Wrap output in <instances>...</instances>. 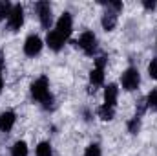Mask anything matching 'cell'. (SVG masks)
<instances>
[{"instance_id":"277c9868","label":"cell","mask_w":157,"mask_h":156,"mask_svg":"<svg viewBox=\"0 0 157 156\" xmlns=\"http://www.w3.org/2000/svg\"><path fill=\"white\" fill-rule=\"evenodd\" d=\"M75 44H77L86 55H93L97 51V37H95L93 31H82Z\"/></svg>"},{"instance_id":"e0dca14e","label":"cell","mask_w":157,"mask_h":156,"mask_svg":"<svg viewBox=\"0 0 157 156\" xmlns=\"http://www.w3.org/2000/svg\"><path fill=\"white\" fill-rule=\"evenodd\" d=\"M139 130H141V117L135 116L128 121V132H130V134H137Z\"/></svg>"},{"instance_id":"52a82bcc","label":"cell","mask_w":157,"mask_h":156,"mask_svg":"<svg viewBox=\"0 0 157 156\" xmlns=\"http://www.w3.org/2000/svg\"><path fill=\"white\" fill-rule=\"evenodd\" d=\"M42 46H44V42H42L39 35H29L24 42V53L28 57H35L42 51Z\"/></svg>"},{"instance_id":"7402d4cb","label":"cell","mask_w":157,"mask_h":156,"mask_svg":"<svg viewBox=\"0 0 157 156\" xmlns=\"http://www.w3.org/2000/svg\"><path fill=\"white\" fill-rule=\"evenodd\" d=\"M2 88H4V79H2V74H0V92H2Z\"/></svg>"},{"instance_id":"8fae6325","label":"cell","mask_w":157,"mask_h":156,"mask_svg":"<svg viewBox=\"0 0 157 156\" xmlns=\"http://www.w3.org/2000/svg\"><path fill=\"white\" fill-rule=\"evenodd\" d=\"M101 24H102V30H104V31H113L115 26H117V13H113V11L108 9V11L102 15Z\"/></svg>"},{"instance_id":"7a4b0ae2","label":"cell","mask_w":157,"mask_h":156,"mask_svg":"<svg viewBox=\"0 0 157 156\" xmlns=\"http://www.w3.org/2000/svg\"><path fill=\"white\" fill-rule=\"evenodd\" d=\"M121 84L128 92L137 90L139 84H141V74H139V70L137 68H126L122 72V76H121Z\"/></svg>"},{"instance_id":"ac0fdd59","label":"cell","mask_w":157,"mask_h":156,"mask_svg":"<svg viewBox=\"0 0 157 156\" xmlns=\"http://www.w3.org/2000/svg\"><path fill=\"white\" fill-rule=\"evenodd\" d=\"M144 103H146V107H148L150 110H157V90H152V92L146 96Z\"/></svg>"},{"instance_id":"d6986e66","label":"cell","mask_w":157,"mask_h":156,"mask_svg":"<svg viewBox=\"0 0 157 156\" xmlns=\"http://www.w3.org/2000/svg\"><path fill=\"white\" fill-rule=\"evenodd\" d=\"M84 156H102V151H101V147H99L97 143H91V145L86 147Z\"/></svg>"},{"instance_id":"9a60e30c","label":"cell","mask_w":157,"mask_h":156,"mask_svg":"<svg viewBox=\"0 0 157 156\" xmlns=\"http://www.w3.org/2000/svg\"><path fill=\"white\" fill-rule=\"evenodd\" d=\"M37 156H53V149H51V143L49 142H40L37 145V151H35Z\"/></svg>"},{"instance_id":"ffe728a7","label":"cell","mask_w":157,"mask_h":156,"mask_svg":"<svg viewBox=\"0 0 157 156\" xmlns=\"http://www.w3.org/2000/svg\"><path fill=\"white\" fill-rule=\"evenodd\" d=\"M148 76H150L152 79H157V57L152 59L150 64H148Z\"/></svg>"},{"instance_id":"5bb4252c","label":"cell","mask_w":157,"mask_h":156,"mask_svg":"<svg viewBox=\"0 0 157 156\" xmlns=\"http://www.w3.org/2000/svg\"><path fill=\"white\" fill-rule=\"evenodd\" d=\"M28 143L26 142H22V140H18V142H15V145L11 147V156H28Z\"/></svg>"},{"instance_id":"5b68a950","label":"cell","mask_w":157,"mask_h":156,"mask_svg":"<svg viewBox=\"0 0 157 156\" xmlns=\"http://www.w3.org/2000/svg\"><path fill=\"white\" fill-rule=\"evenodd\" d=\"M24 24V7L22 4H15L9 17H7V28L9 31H18Z\"/></svg>"},{"instance_id":"30bf717a","label":"cell","mask_w":157,"mask_h":156,"mask_svg":"<svg viewBox=\"0 0 157 156\" xmlns=\"http://www.w3.org/2000/svg\"><path fill=\"white\" fill-rule=\"evenodd\" d=\"M117 97H119V88H117V84L110 83V84L104 88V105H108V107H115V103H117Z\"/></svg>"},{"instance_id":"603a6c76","label":"cell","mask_w":157,"mask_h":156,"mask_svg":"<svg viewBox=\"0 0 157 156\" xmlns=\"http://www.w3.org/2000/svg\"><path fill=\"white\" fill-rule=\"evenodd\" d=\"M2 66H4V61H2V53H0V70H2Z\"/></svg>"},{"instance_id":"cb8c5ba5","label":"cell","mask_w":157,"mask_h":156,"mask_svg":"<svg viewBox=\"0 0 157 156\" xmlns=\"http://www.w3.org/2000/svg\"><path fill=\"white\" fill-rule=\"evenodd\" d=\"M155 44H157V40H155Z\"/></svg>"},{"instance_id":"9c48e42d","label":"cell","mask_w":157,"mask_h":156,"mask_svg":"<svg viewBox=\"0 0 157 156\" xmlns=\"http://www.w3.org/2000/svg\"><path fill=\"white\" fill-rule=\"evenodd\" d=\"M15 121H17L15 112H11V110L2 112V114H0V130H2V132H9V130L13 129Z\"/></svg>"},{"instance_id":"ba28073f","label":"cell","mask_w":157,"mask_h":156,"mask_svg":"<svg viewBox=\"0 0 157 156\" xmlns=\"http://www.w3.org/2000/svg\"><path fill=\"white\" fill-rule=\"evenodd\" d=\"M64 42H66V39H64L57 30L48 31V35H46V44H48L49 50H53V51H60L62 46H64Z\"/></svg>"},{"instance_id":"8992f818","label":"cell","mask_w":157,"mask_h":156,"mask_svg":"<svg viewBox=\"0 0 157 156\" xmlns=\"http://www.w3.org/2000/svg\"><path fill=\"white\" fill-rule=\"evenodd\" d=\"M55 30H57L64 39H68V37L71 35V31H73V18H71V15H70L68 11H64V13L59 17Z\"/></svg>"},{"instance_id":"7c38bea8","label":"cell","mask_w":157,"mask_h":156,"mask_svg":"<svg viewBox=\"0 0 157 156\" xmlns=\"http://www.w3.org/2000/svg\"><path fill=\"white\" fill-rule=\"evenodd\" d=\"M90 83H91L93 86H101V84L104 83V70L93 66L91 72H90Z\"/></svg>"},{"instance_id":"3957f363","label":"cell","mask_w":157,"mask_h":156,"mask_svg":"<svg viewBox=\"0 0 157 156\" xmlns=\"http://www.w3.org/2000/svg\"><path fill=\"white\" fill-rule=\"evenodd\" d=\"M35 9H37V15H39L40 26L49 30V26L53 24V9H51V4L42 0V2H37L35 4Z\"/></svg>"},{"instance_id":"6da1fadb","label":"cell","mask_w":157,"mask_h":156,"mask_svg":"<svg viewBox=\"0 0 157 156\" xmlns=\"http://www.w3.org/2000/svg\"><path fill=\"white\" fill-rule=\"evenodd\" d=\"M29 90H31L33 99H37L39 103H42V107H44V109L53 107V96H51V92H49V83H48V77H44V76H42V77L35 79V81L31 83Z\"/></svg>"},{"instance_id":"44dd1931","label":"cell","mask_w":157,"mask_h":156,"mask_svg":"<svg viewBox=\"0 0 157 156\" xmlns=\"http://www.w3.org/2000/svg\"><path fill=\"white\" fill-rule=\"evenodd\" d=\"M143 6H144L146 9H155V2H148V0H144Z\"/></svg>"},{"instance_id":"4fadbf2b","label":"cell","mask_w":157,"mask_h":156,"mask_svg":"<svg viewBox=\"0 0 157 156\" xmlns=\"http://www.w3.org/2000/svg\"><path fill=\"white\" fill-rule=\"evenodd\" d=\"M97 114H99V117H101L102 121H112V119L115 117V110H113V107L101 105V107H99V110H97Z\"/></svg>"},{"instance_id":"2e32d148","label":"cell","mask_w":157,"mask_h":156,"mask_svg":"<svg viewBox=\"0 0 157 156\" xmlns=\"http://www.w3.org/2000/svg\"><path fill=\"white\" fill-rule=\"evenodd\" d=\"M11 9H13V4H11V2H7V0H2V2H0V22L9 17Z\"/></svg>"}]
</instances>
